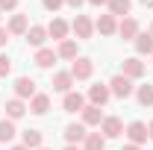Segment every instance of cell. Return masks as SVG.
Masks as SVG:
<instances>
[{"label": "cell", "instance_id": "obj_1", "mask_svg": "<svg viewBox=\"0 0 153 150\" xmlns=\"http://www.w3.org/2000/svg\"><path fill=\"white\" fill-rule=\"evenodd\" d=\"M109 91L115 94V97H130L133 94V79H127L124 74H118L109 79Z\"/></svg>", "mask_w": 153, "mask_h": 150}, {"label": "cell", "instance_id": "obj_2", "mask_svg": "<svg viewBox=\"0 0 153 150\" xmlns=\"http://www.w3.org/2000/svg\"><path fill=\"white\" fill-rule=\"evenodd\" d=\"M91 71H94V65H91V59H85V56H76L74 65H71V76L74 79H88Z\"/></svg>", "mask_w": 153, "mask_h": 150}, {"label": "cell", "instance_id": "obj_3", "mask_svg": "<svg viewBox=\"0 0 153 150\" xmlns=\"http://www.w3.org/2000/svg\"><path fill=\"white\" fill-rule=\"evenodd\" d=\"M127 135H130V144H144L150 135H147V124L144 121H133L127 127Z\"/></svg>", "mask_w": 153, "mask_h": 150}, {"label": "cell", "instance_id": "obj_4", "mask_svg": "<svg viewBox=\"0 0 153 150\" xmlns=\"http://www.w3.org/2000/svg\"><path fill=\"white\" fill-rule=\"evenodd\" d=\"M15 94H18L21 100L24 97H36V79L33 76H18L15 79Z\"/></svg>", "mask_w": 153, "mask_h": 150}, {"label": "cell", "instance_id": "obj_5", "mask_svg": "<svg viewBox=\"0 0 153 150\" xmlns=\"http://www.w3.org/2000/svg\"><path fill=\"white\" fill-rule=\"evenodd\" d=\"M100 132H103V138H118V135L124 132V124H121V118H103V124H100Z\"/></svg>", "mask_w": 153, "mask_h": 150}, {"label": "cell", "instance_id": "obj_6", "mask_svg": "<svg viewBox=\"0 0 153 150\" xmlns=\"http://www.w3.org/2000/svg\"><path fill=\"white\" fill-rule=\"evenodd\" d=\"M62 106H65V112H82L85 109V97L79 91H68L65 100H62Z\"/></svg>", "mask_w": 153, "mask_h": 150}, {"label": "cell", "instance_id": "obj_7", "mask_svg": "<svg viewBox=\"0 0 153 150\" xmlns=\"http://www.w3.org/2000/svg\"><path fill=\"white\" fill-rule=\"evenodd\" d=\"M109 97H112L109 85H100V82H97V85H91V88H88V100H91V106H103Z\"/></svg>", "mask_w": 153, "mask_h": 150}, {"label": "cell", "instance_id": "obj_8", "mask_svg": "<svg viewBox=\"0 0 153 150\" xmlns=\"http://www.w3.org/2000/svg\"><path fill=\"white\" fill-rule=\"evenodd\" d=\"M124 76L127 79H138V76H144V62L141 59H124Z\"/></svg>", "mask_w": 153, "mask_h": 150}, {"label": "cell", "instance_id": "obj_9", "mask_svg": "<svg viewBox=\"0 0 153 150\" xmlns=\"http://www.w3.org/2000/svg\"><path fill=\"white\" fill-rule=\"evenodd\" d=\"M74 33H76V38H91L94 24L85 18V15H76V18H74Z\"/></svg>", "mask_w": 153, "mask_h": 150}, {"label": "cell", "instance_id": "obj_10", "mask_svg": "<svg viewBox=\"0 0 153 150\" xmlns=\"http://www.w3.org/2000/svg\"><path fill=\"white\" fill-rule=\"evenodd\" d=\"M9 36H27V30H30V21H27V15H12V21H9Z\"/></svg>", "mask_w": 153, "mask_h": 150}, {"label": "cell", "instance_id": "obj_11", "mask_svg": "<svg viewBox=\"0 0 153 150\" xmlns=\"http://www.w3.org/2000/svg\"><path fill=\"white\" fill-rule=\"evenodd\" d=\"M85 124H68L65 127V138H68V144H76V141H85Z\"/></svg>", "mask_w": 153, "mask_h": 150}, {"label": "cell", "instance_id": "obj_12", "mask_svg": "<svg viewBox=\"0 0 153 150\" xmlns=\"http://www.w3.org/2000/svg\"><path fill=\"white\" fill-rule=\"evenodd\" d=\"M21 141H24V147H30V150H38V147H44L41 141H44V135L38 130H24L21 132Z\"/></svg>", "mask_w": 153, "mask_h": 150}, {"label": "cell", "instance_id": "obj_13", "mask_svg": "<svg viewBox=\"0 0 153 150\" xmlns=\"http://www.w3.org/2000/svg\"><path fill=\"white\" fill-rule=\"evenodd\" d=\"M44 41H47V27H30V30H27V44H33V47H41V44H44Z\"/></svg>", "mask_w": 153, "mask_h": 150}, {"label": "cell", "instance_id": "obj_14", "mask_svg": "<svg viewBox=\"0 0 153 150\" xmlns=\"http://www.w3.org/2000/svg\"><path fill=\"white\" fill-rule=\"evenodd\" d=\"M82 124H85V127H97V124H103V112H100V106H85V109H82Z\"/></svg>", "mask_w": 153, "mask_h": 150}, {"label": "cell", "instance_id": "obj_15", "mask_svg": "<svg viewBox=\"0 0 153 150\" xmlns=\"http://www.w3.org/2000/svg\"><path fill=\"white\" fill-rule=\"evenodd\" d=\"M47 36L56 38V41H65V36H68V24H65L62 18H53L50 27H47Z\"/></svg>", "mask_w": 153, "mask_h": 150}, {"label": "cell", "instance_id": "obj_16", "mask_svg": "<svg viewBox=\"0 0 153 150\" xmlns=\"http://www.w3.org/2000/svg\"><path fill=\"white\" fill-rule=\"evenodd\" d=\"M118 36L121 38H135L138 36V21L135 18H124L121 24H118Z\"/></svg>", "mask_w": 153, "mask_h": 150}, {"label": "cell", "instance_id": "obj_17", "mask_svg": "<svg viewBox=\"0 0 153 150\" xmlns=\"http://www.w3.org/2000/svg\"><path fill=\"white\" fill-rule=\"evenodd\" d=\"M71 85H74V76H71V71H59L56 76H53V88L56 91H71Z\"/></svg>", "mask_w": 153, "mask_h": 150}, {"label": "cell", "instance_id": "obj_18", "mask_svg": "<svg viewBox=\"0 0 153 150\" xmlns=\"http://www.w3.org/2000/svg\"><path fill=\"white\" fill-rule=\"evenodd\" d=\"M135 50H138L141 56H147V53L153 56V36L150 33H138V36H135Z\"/></svg>", "mask_w": 153, "mask_h": 150}, {"label": "cell", "instance_id": "obj_19", "mask_svg": "<svg viewBox=\"0 0 153 150\" xmlns=\"http://www.w3.org/2000/svg\"><path fill=\"white\" fill-rule=\"evenodd\" d=\"M97 30H100V36H112V33H118L115 15H100V18H97Z\"/></svg>", "mask_w": 153, "mask_h": 150}, {"label": "cell", "instance_id": "obj_20", "mask_svg": "<svg viewBox=\"0 0 153 150\" xmlns=\"http://www.w3.org/2000/svg\"><path fill=\"white\" fill-rule=\"evenodd\" d=\"M56 56H59V53H53L50 47H41V50L36 53V65H38V68H53Z\"/></svg>", "mask_w": 153, "mask_h": 150}, {"label": "cell", "instance_id": "obj_21", "mask_svg": "<svg viewBox=\"0 0 153 150\" xmlns=\"http://www.w3.org/2000/svg\"><path fill=\"white\" fill-rule=\"evenodd\" d=\"M24 112H27V106H24V100H21V97H15V100H9V103H6V115H9V121H18Z\"/></svg>", "mask_w": 153, "mask_h": 150}, {"label": "cell", "instance_id": "obj_22", "mask_svg": "<svg viewBox=\"0 0 153 150\" xmlns=\"http://www.w3.org/2000/svg\"><path fill=\"white\" fill-rule=\"evenodd\" d=\"M30 109H33L36 115H44L47 109H50V97H47V94H36V97L30 100Z\"/></svg>", "mask_w": 153, "mask_h": 150}, {"label": "cell", "instance_id": "obj_23", "mask_svg": "<svg viewBox=\"0 0 153 150\" xmlns=\"http://www.w3.org/2000/svg\"><path fill=\"white\" fill-rule=\"evenodd\" d=\"M85 150H106V138L100 132H88L85 135Z\"/></svg>", "mask_w": 153, "mask_h": 150}, {"label": "cell", "instance_id": "obj_24", "mask_svg": "<svg viewBox=\"0 0 153 150\" xmlns=\"http://www.w3.org/2000/svg\"><path fill=\"white\" fill-rule=\"evenodd\" d=\"M130 6H133L130 0H109V12H112L115 18H118V15H121V18L130 15Z\"/></svg>", "mask_w": 153, "mask_h": 150}, {"label": "cell", "instance_id": "obj_25", "mask_svg": "<svg viewBox=\"0 0 153 150\" xmlns=\"http://www.w3.org/2000/svg\"><path fill=\"white\" fill-rule=\"evenodd\" d=\"M59 56H62V59H76V41L65 38V41L59 44Z\"/></svg>", "mask_w": 153, "mask_h": 150}, {"label": "cell", "instance_id": "obj_26", "mask_svg": "<svg viewBox=\"0 0 153 150\" xmlns=\"http://www.w3.org/2000/svg\"><path fill=\"white\" fill-rule=\"evenodd\" d=\"M12 138H15V124L9 118H3L0 121V141H12Z\"/></svg>", "mask_w": 153, "mask_h": 150}, {"label": "cell", "instance_id": "obj_27", "mask_svg": "<svg viewBox=\"0 0 153 150\" xmlns=\"http://www.w3.org/2000/svg\"><path fill=\"white\" fill-rule=\"evenodd\" d=\"M135 97H138L141 106H153V85H141V88L135 91Z\"/></svg>", "mask_w": 153, "mask_h": 150}, {"label": "cell", "instance_id": "obj_28", "mask_svg": "<svg viewBox=\"0 0 153 150\" xmlns=\"http://www.w3.org/2000/svg\"><path fill=\"white\" fill-rule=\"evenodd\" d=\"M12 74V62H9V56H0V76H9Z\"/></svg>", "mask_w": 153, "mask_h": 150}, {"label": "cell", "instance_id": "obj_29", "mask_svg": "<svg viewBox=\"0 0 153 150\" xmlns=\"http://www.w3.org/2000/svg\"><path fill=\"white\" fill-rule=\"evenodd\" d=\"M41 3H44V9H47V12H56V9L65 6V0H41Z\"/></svg>", "mask_w": 153, "mask_h": 150}, {"label": "cell", "instance_id": "obj_30", "mask_svg": "<svg viewBox=\"0 0 153 150\" xmlns=\"http://www.w3.org/2000/svg\"><path fill=\"white\" fill-rule=\"evenodd\" d=\"M15 6H18V0H0V12H9Z\"/></svg>", "mask_w": 153, "mask_h": 150}, {"label": "cell", "instance_id": "obj_31", "mask_svg": "<svg viewBox=\"0 0 153 150\" xmlns=\"http://www.w3.org/2000/svg\"><path fill=\"white\" fill-rule=\"evenodd\" d=\"M6 41H9V30H3V27H0V47H3Z\"/></svg>", "mask_w": 153, "mask_h": 150}, {"label": "cell", "instance_id": "obj_32", "mask_svg": "<svg viewBox=\"0 0 153 150\" xmlns=\"http://www.w3.org/2000/svg\"><path fill=\"white\" fill-rule=\"evenodd\" d=\"M65 3H68V6H74V9H79V6H82L85 0H65Z\"/></svg>", "mask_w": 153, "mask_h": 150}, {"label": "cell", "instance_id": "obj_33", "mask_svg": "<svg viewBox=\"0 0 153 150\" xmlns=\"http://www.w3.org/2000/svg\"><path fill=\"white\" fill-rule=\"evenodd\" d=\"M121 150H141V147H138V144H124Z\"/></svg>", "mask_w": 153, "mask_h": 150}, {"label": "cell", "instance_id": "obj_34", "mask_svg": "<svg viewBox=\"0 0 153 150\" xmlns=\"http://www.w3.org/2000/svg\"><path fill=\"white\" fill-rule=\"evenodd\" d=\"M91 6H103V3H109V0H88Z\"/></svg>", "mask_w": 153, "mask_h": 150}, {"label": "cell", "instance_id": "obj_35", "mask_svg": "<svg viewBox=\"0 0 153 150\" xmlns=\"http://www.w3.org/2000/svg\"><path fill=\"white\" fill-rule=\"evenodd\" d=\"M141 6H150V9H153V0H141Z\"/></svg>", "mask_w": 153, "mask_h": 150}, {"label": "cell", "instance_id": "obj_36", "mask_svg": "<svg viewBox=\"0 0 153 150\" xmlns=\"http://www.w3.org/2000/svg\"><path fill=\"white\" fill-rule=\"evenodd\" d=\"M12 150H30V147H24V144H15V147H12Z\"/></svg>", "mask_w": 153, "mask_h": 150}, {"label": "cell", "instance_id": "obj_37", "mask_svg": "<svg viewBox=\"0 0 153 150\" xmlns=\"http://www.w3.org/2000/svg\"><path fill=\"white\" fill-rule=\"evenodd\" d=\"M65 150H79V147H76V144H68V147H65Z\"/></svg>", "mask_w": 153, "mask_h": 150}, {"label": "cell", "instance_id": "obj_38", "mask_svg": "<svg viewBox=\"0 0 153 150\" xmlns=\"http://www.w3.org/2000/svg\"><path fill=\"white\" fill-rule=\"evenodd\" d=\"M147 135H150V138H153V124H150V127H147Z\"/></svg>", "mask_w": 153, "mask_h": 150}, {"label": "cell", "instance_id": "obj_39", "mask_svg": "<svg viewBox=\"0 0 153 150\" xmlns=\"http://www.w3.org/2000/svg\"><path fill=\"white\" fill-rule=\"evenodd\" d=\"M38 150H50V147H38Z\"/></svg>", "mask_w": 153, "mask_h": 150}, {"label": "cell", "instance_id": "obj_40", "mask_svg": "<svg viewBox=\"0 0 153 150\" xmlns=\"http://www.w3.org/2000/svg\"><path fill=\"white\" fill-rule=\"evenodd\" d=\"M150 36H153V27H150Z\"/></svg>", "mask_w": 153, "mask_h": 150}]
</instances>
